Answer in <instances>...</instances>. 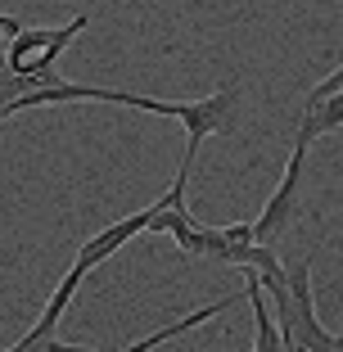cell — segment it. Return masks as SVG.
<instances>
[{
    "instance_id": "3",
    "label": "cell",
    "mask_w": 343,
    "mask_h": 352,
    "mask_svg": "<svg viewBox=\"0 0 343 352\" xmlns=\"http://www.w3.org/2000/svg\"><path fill=\"white\" fill-rule=\"evenodd\" d=\"M140 230H149V208H140V212H131V217H122L118 226H104L95 239H86L82 244V253H77V262L73 267L82 271V276H91L100 262H109V258H118V249L122 244H131Z\"/></svg>"
},
{
    "instance_id": "2",
    "label": "cell",
    "mask_w": 343,
    "mask_h": 352,
    "mask_svg": "<svg viewBox=\"0 0 343 352\" xmlns=\"http://www.w3.org/2000/svg\"><path fill=\"white\" fill-rule=\"evenodd\" d=\"M312 140H316V135H312V131H302V126H298V145H294L289 163H285L280 186H276V195L267 199V208H262V217L253 221V239H258V244H276V239L285 235V226L294 221V199H298V181H302V158H307Z\"/></svg>"
},
{
    "instance_id": "5",
    "label": "cell",
    "mask_w": 343,
    "mask_h": 352,
    "mask_svg": "<svg viewBox=\"0 0 343 352\" xmlns=\"http://www.w3.org/2000/svg\"><path fill=\"white\" fill-rule=\"evenodd\" d=\"M230 307V298H221V302H212V307H203V311H195V316H186V321H177V325H167V330H154L149 339H140V343H131V348H122V352H149L154 343H163V339H177V334H186V330H195V325H203V321H212L217 311H226Z\"/></svg>"
},
{
    "instance_id": "6",
    "label": "cell",
    "mask_w": 343,
    "mask_h": 352,
    "mask_svg": "<svg viewBox=\"0 0 343 352\" xmlns=\"http://www.w3.org/2000/svg\"><path fill=\"white\" fill-rule=\"evenodd\" d=\"M19 32H23V23H19V19H10V14H0V36H5V41H14Z\"/></svg>"
},
{
    "instance_id": "4",
    "label": "cell",
    "mask_w": 343,
    "mask_h": 352,
    "mask_svg": "<svg viewBox=\"0 0 343 352\" xmlns=\"http://www.w3.org/2000/svg\"><path fill=\"white\" fill-rule=\"evenodd\" d=\"M100 86H77V82H50V86H32L23 95H10L0 104V118H14L23 109H54V104H82V100H95Z\"/></svg>"
},
{
    "instance_id": "1",
    "label": "cell",
    "mask_w": 343,
    "mask_h": 352,
    "mask_svg": "<svg viewBox=\"0 0 343 352\" xmlns=\"http://www.w3.org/2000/svg\"><path fill=\"white\" fill-rule=\"evenodd\" d=\"M100 104H126V109H140V113H158V118H181L186 122V158L181 167L190 172L199 145L217 131H235V100H239V86H226V91L208 95V100H190V104H177V100H145V95H131V91H109L100 86L95 91Z\"/></svg>"
}]
</instances>
